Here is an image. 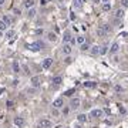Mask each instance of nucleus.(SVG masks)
Masks as SVG:
<instances>
[{
    "mask_svg": "<svg viewBox=\"0 0 128 128\" xmlns=\"http://www.w3.org/2000/svg\"><path fill=\"white\" fill-rule=\"evenodd\" d=\"M27 48L32 50V51H38V50L43 48V43H41V41H34V43H32V44H29Z\"/></svg>",
    "mask_w": 128,
    "mask_h": 128,
    "instance_id": "obj_1",
    "label": "nucleus"
},
{
    "mask_svg": "<svg viewBox=\"0 0 128 128\" xmlns=\"http://www.w3.org/2000/svg\"><path fill=\"white\" fill-rule=\"evenodd\" d=\"M13 122H14V125L16 127H19V128H21L23 125H24V118L23 117H14V120H13Z\"/></svg>",
    "mask_w": 128,
    "mask_h": 128,
    "instance_id": "obj_2",
    "label": "nucleus"
},
{
    "mask_svg": "<svg viewBox=\"0 0 128 128\" xmlns=\"http://www.w3.org/2000/svg\"><path fill=\"white\" fill-rule=\"evenodd\" d=\"M38 127L40 128H50L51 127V121H50V120H40Z\"/></svg>",
    "mask_w": 128,
    "mask_h": 128,
    "instance_id": "obj_3",
    "label": "nucleus"
},
{
    "mask_svg": "<svg viewBox=\"0 0 128 128\" xmlns=\"http://www.w3.org/2000/svg\"><path fill=\"white\" fill-rule=\"evenodd\" d=\"M80 98H73V100H71V102H70V107H71V108H73V110H77V108H78V107H80Z\"/></svg>",
    "mask_w": 128,
    "mask_h": 128,
    "instance_id": "obj_4",
    "label": "nucleus"
},
{
    "mask_svg": "<svg viewBox=\"0 0 128 128\" xmlns=\"http://www.w3.org/2000/svg\"><path fill=\"white\" fill-rule=\"evenodd\" d=\"M63 105H64V100L63 98H57V100L53 101V107H54V108H61Z\"/></svg>",
    "mask_w": 128,
    "mask_h": 128,
    "instance_id": "obj_5",
    "label": "nucleus"
},
{
    "mask_svg": "<svg viewBox=\"0 0 128 128\" xmlns=\"http://www.w3.org/2000/svg\"><path fill=\"white\" fill-rule=\"evenodd\" d=\"M102 115H104V111H102V110H100V108H97V110H93V111H91V117L100 118V117H102Z\"/></svg>",
    "mask_w": 128,
    "mask_h": 128,
    "instance_id": "obj_6",
    "label": "nucleus"
},
{
    "mask_svg": "<svg viewBox=\"0 0 128 128\" xmlns=\"http://www.w3.org/2000/svg\"><path fill=\"white\" fill-rule=\"evenodd\" d=\"M51 64H53V60L51 58H46V60H43V64H41V67L44 68V70H47L51 67Z\"/></svg>",
    "mask_w": 128,
    "mask_h": 128,
    "instance_id": "obj_7",
    "label": "nucleus"
},
{
    "mask_svg": "<svg viewBox=\"0 0 128 128\" xmlns=\"http://www.w3.org/2000/svg\"><path fill=\"white\" fill-rule=\"evenodd\" d=\"M30 83H32V87H34V88L40 87V78L38 77H33L32 80H30Z\"/></svg>",
    "mask_w": 128,
    "mask_h": 128,
    "instance_id": "obj_8",
    "label": "nucleus"
},
{
    "mask_svg": "<svg viewBox=\"0 0 128 128\" xmlns=\"http://www.w3.org/2000/svg\"><path fill=\"white\" fill-rule=\"evenodd\" d=\"M63 53L65 56H68V54H71V46L67 43V44H63Z\"/></svg>",
    "mask_w": 128,
    "mask_h": 128,
    "instance_id": "obj_9",
    "label": "nucleus"
},
{
    "mask_svg": "<svg viewBox=\"0 0 128 128\" xmlns=\"http://www.w3.org/2000/svg\"><path fill=\"white\" fill-rule=\"evenodd\" d=\"M23 6H24L26 9H33V6H34V0H24V1H23Z\"/></svg>",
    "mask_w": 128,
    "mask_h": 128,
    "instance_id": "obj_10",
    "label": "nucleus"
},
{
    "mask_svg": "<svg viewBox=\"0 0 128 128\" xmlns=\"http://www.w3.org/2000/svg\"><path fill=\"white\" fill-rule=\"evenodd\" d=\"M118 50H120L118 43H112V46L110 47V53H111V54H115V53H118Z\"/></svg>",
    "mask_w": 128,
    "mask_h": 128,
    "instance_id": "obj_11",
    "label": "nucleus"
},
{
    "mask_svg": "<svg viewBox=\"0 0 128 128\" xmlns=\"http://www.w3.org/2000/svg\"><path fill=\"white\" fill-rule=\"evenodd\" d=\"M97 36H98V37H105V36H107V32L102 29V26L97 29Z\"/></svg>",
    "mask_w": 128,
    "mask_h": 128,
    "instance_id": "obj_12",
    "label": "nucleus"
},
{
    "mask_svg": "<svg viewBox=\"0 0 128 128\" xmlns=\"http://www.w3.org/2000/svg\"><path fill=\"white\" fill-rule=\"evenodd\" d=\"M122 17H124V10H122V9H118V10L115 12V19H117V20H121Z\"/></svg>",
    "mask_w": 128,
    "mask_h": 128,
    "instance_id": "obj_13",
    "label": "nucleus"
},
{
    "mask_svg": "<svg viewBox=\"0 0 128 128\" xmlns=\"http://www.w3.org/2000/svg\"><path fill=\"white\" fill-rule=\"evenodd\" d=\"M47 40H48V41H56V40H57V36H56V33H53V32L47 33Z\"/></svg>",
    "mask_w": 128,
    "mask_h": 128,
    "instance_id": "obj_14",
    "label": "nucleus"
},
{
    "mask_svg": "<svg viewBox=\"0 0 128 128\" xmlns=\"http://www.w3.org/2000/svg\"><path fill=\"white\" fill-rule=\"evenodd\" d=\"M77 120H78V122H87V115L85 114H80V115H77Z\"/></svg>",
    "mask_w": 128,
    "mask_h": 128,
    "instance_id": "obj_15",
    "label": "nucleus"
},
{
    "mask_svg": "<svg viewBox=\"0 0 128 128\" xmlns=\"http://www.w3.org/2000/svg\"><path fill=\"white\" fill-rule=\"evenodd\" d=\"M96 85L97 84L94 81H85V83H84V87H85V88H94Z\"/></svg>",
    "mask_w": 128,
    "mask_h": 128,
    "instance_id": "obj_16",
    "label": "nucleus"
},
{
    "mask_svg": "<svg viewBox=\"0 0 128 128\" xmlns=\"http://www.w3.org/2000/svg\"><path fill=\"white\" fill-rule=\"evenodd\" d=\"M63 83V78L60 77V76H57V77H53V84H56V85H60Z\"/></svg>",
    "mask_w": 128,
    "mask_h": 128,
    "instance_id": "obj_17",
    "label": "nucleus"
},
{
    "mask_svg": "<svg viewBox=\"0 0 128 128\" xmlns=\"http://www.w3.org/2000/svg\"><path fill=\"white\" fill-rule=\"evenodd\" d=\"M70 40H71V34H70V33H65L64 37H63V44H67Z\"/></svg>",
    "mask_w": 128,
    "mask_h": 128,
    "instance_id": "obj_18",
    "label": "nucleus"
},
{
    "mask_svg": "<svg viewBox=\"0 0 128 128\" xmlns=\"http://www.w3.org/2000/svg\"><path fill=\"white\" fill-rule=\"evenodd\" d=\"M1 20L6 23V26H10V24H12V19H10L9 16H3V19H1Z\"/></svg>",
    "mask_w": 128,
    "mask_h": 128,
    "instance_id": "obj_19",
    "label": "nucleus"
},
{
    "mask_svg": "<svg viewBox=\"0 0 128 128\" xmlns=\"http://www.w3.org/2000/svg\"><path fill=\"white\" fill-rule=\"evenodd\" d=\"M111 10V4L110 3H104L102 4V12H110Z\"/></svg>",
    "mask_w": 128,
    "mask_h": 128,
    "instance_id": "obj_20",
    "label": "nucleus"
},
{
    "mask_svg": "<svg viewBox=\"0 0 128 128\" xmlns=\"http://www.w3.org/2000/svg\"><path fill=\"white\" fill-rule=\"evenodd\" d=\"M107 53H108V47H107V46L100 47V54H101V56H104V54H107Z\"/></svg>",
    "mask_w": 128,
    "mask_h": 128,
    "instance_id": "obj_21",
    "label": "nucleus"
},
{
    "mask_svg": "<svg viewBox=\"0 0 128 128\" xmlns=\"http://www.w3.org/2000/svg\"><path fill=\"white\" fill-rule=\"evenodd\" d=\"M91 53H93V54H100V47H98V46H93V47H91Z\"/></svg>",
    "mask_w": 128,
    "mask_h": 128,
    "instance_id": "obj_22",
    "label": "nucleus"
},
{
    "mask_svg": "<svg viewBox=\"0 0 128 128\" xmlns=\"http://www.w3.org/2000/svg\"><path fill=\"white\" fill-rule=\"evenodd\" d=\"M20 71V65H19V63H13V73H19Z\"/></svg>",
    "mask_w": 128,
    "mask_h": 128,
    "instance_id": "obj_23",
    "label": "nucleus"
},
{
    "mask_svg": "<svg viewBox=\"0 0 128 128\" xmlns=\"http://www.w3.org/2000/svg\"><path fill=\"white\" fill-rule=\"evenodd\" d=\"M85 1H87V0H74V4H76L77 7H81V6H83Z\"/></svg>",
    "mask_w": 128,
    "mask_h": 128,
    "instance_id": "obj_24",
    "label": "nucleus"
},
{
    "mask_svg": "<svg viewBox=\"0 0 128 128\" xmlns=\"http://www.w3.org/2000/svg\"><path fill=\"white\" fill-rule=\"evenodd\" d=\"M14 34H16L14 30H9V32L6 33V37H7V38H12V37H14Z\"/></svg>",
    "mask_w": 128,
    "mask_h": 128,
    "instance_id": "obj_25",
    "label": "nucleus"
},
{
    "mask_svg": "<svg viewBox=\"0 0 128 128\" xmlns=\"http://www.w3.org/2000/svg\"><path fill=\"white\" fill-rule=\"evenodd\" d=\"M7 29V26H6V23L3 21V20H0V32H4Z\"/></svg>",
    "mask_w": 128,
    "mask_h": 128,
    "instance_id": "obj_26",
    "label": "nucleus"
},
{
    "mask_svg": "<svg viewBox=\"0 0 128 128\" xmlns=\"http://www.w3.org/2000/svg\"><path fill=\"white\" fill-rule=\"evenodd\" d=\"M27 14H29V17H34L36 16V9H34V7H33V9H29V13H27Z\"/></svg>",
    "mask_w": 128,
    "mask_h": 128,
    "instance_id": "obj_27",
    "label": "nucleus"
},
{
    "mask_svg": "<svg viewBox=\"0 0 128 128\" xmlns=\"http://www.w3.org/2000/svg\"><path fill=\"white\" fill-rule=\"evenodd\" d=\"M87 50H90V46L88 44H85V43L81 44V51H87Z\"/></svg>",
    "mask_w": 128,
    "mask_h": 128,
    "instance_id": "obj_28",
    "label": "nucleus"
},
{
    "mask_svg": "<svg viewBox=\"0 0 128 128\" xmlns=\"http://www.w3.org/2000/svg\"><path fill=\"white\" fill-rule=\"evenodd\" d=\"M102 29L107 32V34H108V33H111V27H110L108 24H104V26H102Z\"/></svg>",
    "mask_w": 128,
    "mask_h": 128,
    "instance_id": "obj_29",
    "label": "nucleus"
},
{
    "mask_svg": "<svg viewBox=\"0 0 128 128\" xmlns=\"http://www.w3.org/2000/svg\"><path fill=\"white\" fill-rule=\"evenodd\" d=\"M77 43L84 44V43H85V38H84V37H77Z\"/></svg>",
    "mask_w": 128,
    "mask_h": 128,
    "instance_id": "obj_30",
    "label": "nucleus"
},
{
    "mask_svg": "<svg viewBox=\"0 0 128 128\" xmlns=\"http://www.w3.org/2000/svg\"><path fill=\"white\" fill-rule=\"evenodd\" d=\"M121 6L127 9V7H128V0H121Z\"/></svg>",
    "mask_w": 128,
    "mask_h": 128,
    "instance_id": "obj_31",
    "label": "nucleus"
},
{
    "mask_svg": "<svg viewBox=\"0 0 128 128\" xmlns=\"http://www.w3.org/2000/svg\"><path fill=\"white\" fill-rule=\"evenodd\" d=\"M114 88H115V91H118V93H120V91H124V88H122L121 85H115Z\"/></svg>",
    "mask_w": 128,
    "mask_h": 128,
    "instance_id": "obj_32",
    "label": "nucleus"
},
{
    "mask_svg": "<svg viewBox=\"0 0 128 128\" xmlns=\"http://www.w3.org/2000/svg\"><path fill=\"white\" fill-rule=\"evenodd\" d=\"M6 105H7L9 108H12V107L14 105V102H13V101H6Z\"/></svg>",
    "mask_w": 128,
    "mask_h": 128,
    "instance_id": "obj_33",
    "label": "nucleus"
},
{
    "mask_svg": "<svg viewBox=\"0 0 128 128\" xmlns=\"http://www.w3.org/2000/svg\"><path fill=\"white\" fill-rule=\"evenodd\" d=\"M70 43H71V44H76V43H77V38H76V37H71Z\"/></svg>",
    "mask_w": 128,
    "mask_h": 128,
    "instance_id": "obj_34",
    "label": "nucleus"
},
{
    "mask_svg": "<svg viewBox=\"0 0 128 128\" xmlns=\"http://www.w3.org/2000/svg\"><path fill=\"white\" fill-rule=\"evenodd\" d=\"M47 3H48V0H40V4H41V6H46Z\"/></svg>",
    "mask_w": 128,
    "mask_h": 128,
    "instance_id": "obj_35",
    "label": "nucleus"
},
{
    "mask_svg": "<svg viewBox=\"0 0 128 128\" xmlns=\"http://www.w3.org/2000/svg\"><path fill=\"white\" fill-rule=\"evenodd\" d=\"M36 34H43V29H38V30H36Z\"/></svg>",
    "mask_w": 128,
    "mask_h": 128,
    "instance_id": "obj_36",
    "label": "nucleus"
},
{
    "mask_svg": "<svg viewBox=\"0 0 128 128\" xmlns=\"http://www.w3.org/2000/svg\"><path fill=\"white\" fill-rule=\"evenodd\" d=\"M120 112L124 114V112H125V108H124V107H120Z\"/></svg>",
    "mask_w": 128,
    "mask_h": 128,
    "instance_id": "obj_37",
    "label": "nucleus"
},
{
    "mask_svg": "<svg viewBox=\"0 0 128 128\" xmlns=\"http://www.w3.org/2000/svg\"><path fill=\"white\" fill-rule=\"evenodd\" d=\"M65 63L70 64V63H71V58H70V57H67V58H65Z\"/></svg>",
    "mask_w": 128,
    "mask_h": 128,
    "instance_id": "obj_38",
    "label": "nucleus"
},
{
    "mask_svg": "<svg viewBox=\"0 0 128 128\" xmlns=\"http://www.w3.org/2000/svg\"><path fill=\"white\" fill-rule=\"evenodd\" d=\"M14 13H16V14H20L21 12H20V9H16V10H14Z\"/></svg>",
    "mask_w": 128,
    "mask_h": 128,
    "instance_id": "obj_39",
    "label": "nucleus"
},
{
    "mask_svg": "<svg viewBox=\"0 0 128 128\" xmlns=\"http://www.w3.org/2000/svg\"><path fill=\"white\" fill-rule=\"evenodd\" d=\"M104 111L107 112V114H111V110H110V108H105V110H104Z\"/></svg>",
    "mask_w": 128,
    "mask_h": 128,
    "instance_id": "obj_40",
    "label": "nucleus"
},
{
    "mask_svg": "<svg viewBox=\"0 0 128 128\" xmlns=\"http://www.w3.org/2000/svg\"><path fill=\"white\" fill-rule=\"evenodd\" d=\"M4 91V88H0V96H1V93Z\"/></svg>",
    "mask_w": 128,
    "mask_h": 128,
    "instance_id": "obj_41",
    "label": "nucleus"
},
{
    "mask_svg": "<svg viewBox=\"0 0 128 128\" xmlns=\"http://www.w3.org/2000/svg\"><path fill=\"white\" fill-rule=\"evenodd\" d=\"M3 3H4V0H0V6H3Z\"/></svg>",
    "mask_w": 128,
    "mask_h": 128,
    "instance_id": "obj_42",
    "label": "nucleus"
},
{
    "mask_svg": "<svg viewBox=\"0 0 128 128\" xmlns=\"http://www.w3.org/2000/svg\"><path fill=\"white\" fill-rule=\"evenodd\" d=\"M74 128H81V125H78V124H77V125H74Z\"/></svg>",
    "mask_w": 128,
    "mask_h": 128,
    "instance_id": "obj_43",
    "label": "nucleus"
},
{
    "mask_svg": "<svg viewBox=\"0 0 128 128\" xmlns=\"http://www.w3.org/2000/svg\"><path fill=\"white\" fill-rule=\"evenodd\" d=\"M101 1H104V3H108V1H110V0H101Z\"/></svg>",
    "mask_w": 128,
    "mask_h": 128,
    "instance_id": "obj_44",
    "label": "nucleus"
},
{
    "mask_svg": "<svg viewBox=\"0 0 128 128\" xmlns=\"http://www.w3.org/2000/svg\"><path fill=\"white\" fill-rule=\"evenodd\" d=\"M94 1H96V3H101V0H94Z\"/></svg>",
    "mask_w": 128,
    "mask_h": 128,
    "instance_id": "obj_45",
    "label": "nucleus"
},
{
    "mask_svg": "<svg viewBox=\"0 0 128 128\" xmlns=\"http://www.w3.org/2000/svg\"><path fill=\"white\" fill-rule=\"evenodd\" d=\"M0 71H1V67H0Z\"/></svg>",
    "mask_w": 128,
    "mask_h": 128,
    "instance_id": "obj_46",
    "label": "nucleus"
},
{
    "mask_svg": "<svg viewBox=\"0 0 128 128\" xmlns=\"http://www.w3.org/2000/svg\"><path fill=\"white\" fill-rule=\"evenodd\" d=\"M58 1H63V0H58Z\"/></svg>",
    "mask_w": 128,
    "mask_h": 128,
    "instance_id": "obj_47",
    "label": "nucleus"
},
{
    "mask_svg": "<svg viewBox=\"0 0 128 128\" xmlns=\"http://www.w3.org/2000/svg\"><path fill=\"white\" fill-rule=\"evenodd\" d=\"M0 36H1V32H0Z\"/></svg>",
    "mask_w": 128,
    "mask_h": 128,
    "instance_id": "obj_48",
    "label": "nucleus"
}]
</instances>
